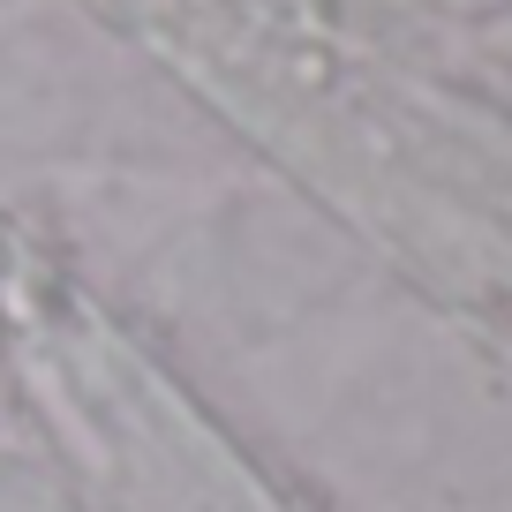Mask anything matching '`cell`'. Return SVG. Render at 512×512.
Wrapping results in <instances>:
<instances>
[{"instance_id": "1", "label": "cell", "mask_w": 512, "mask_h": 512, "mask_svg": "<svg viewBox=\"0 0 512 512\" xmlns=\"http://www.w3.org/2000/svg\"><path fill=\"white\" fill-rule=\"evenodd\" d=\"M0 512H61L53 490L38 475H16V467H0Z\"/></svg>"}]
</instances>
